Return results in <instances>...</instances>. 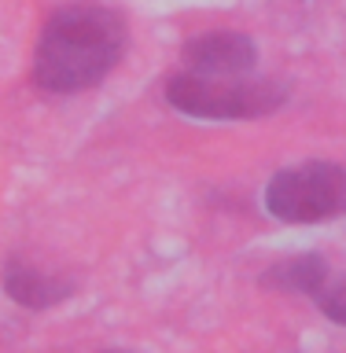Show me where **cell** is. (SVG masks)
I'll return each mask as SVG.
<instances>
[{
	"label": "cell",
	"mask_w": 346,
	"mask_h": 353,
	"mask_svg": "<svg viewBox=\"0 0 346 353\" xmlns=\"http://www.w3.org/2000/svg\"><path fill=\"white\" fill-rule=\"evenodd\" d=\"M126 52V22L110 8L70 4L44 22L33 77L44 92L74 96L99 85Z\"/></svg>",
	"instance_id": "1"
},
{
	"label": "cell",
	"mask_w": 346,
	"mask_h": 353,
	"mask_svg": "<svg viewBox=\"0 0 346 353\" xmlns=\"http://www.w3.org/2000/svg\"><path fill=\"white\" fill-rule=\"evenodd\" d=\"M166 99L173 110L206 121H251L284 107L287 88L276 81H251V77H203L173 74L166 81Z\"/></svg>",
	"instance_id": "2"
},
{
	"label": "cell",
	"mask_w": 346,
	"mask_h": 353,
	"mask_svg": "<svg viewBox=\"0 0 346 353\" xmlns=\"http://www.w3.org/2000/svg\"><path fill=\"white\" fill-rule=\"evenodd\" d=\"M265 210L284 225H320L346 214V170L336 162L287 165L265 184Z\"/></svg>",
	"instance_id": "3"
},
{
	"label": "cell",
	"mask_w": 346,
	"mask_h": 353,
	"mask_svg": "<svg viewBox=\"0 0 346 353\" xmlns=\"http://www.w3.org/2000/svg\"><path fill=\"white\" fill-rule=\"evenodd\" d=\"M184 66L188 74H203V77H247L258 52L247 33L236 30H210L199 33L184 44Z\"/></svg>",
	"instance_id": "4"
},
{
	"label": "cell",
	"mask_w": 346,
	"mask_h": 353,
	"mask_svg": "<svg viewBox=\"0 0 346 353\" xmlns=\"http://www.w3.org/2000/svg\"><path fill=\"white\" fill-rule=\"evenodd\" d=\"M4 294L22 309H52L74 294V283L37 269V265L11 261L4 269Z\"/></svg>",
	"instance_id": "5"
},
{
	"label": "cell",
	"mask_w": 346,
	"mask_h": 353,
	"mask_svg": "<svg viewBox=\"0 0 346 353\" xmlns=\"http://www.w3.org/2000/svg\"><path fill=\"white\" fill-rule=\"evenodd\" d=\"M331 276L328 261L320 258V254H291V258H280L276 265H269L262 276L265 287H273V291L280 294H317V287L325 283Z\"/></svg>",
	"instance_id": "6"
},
{
	"label": "cell",
	"mask_w": 346,
	"mask_h": 353,
	"mask_svg": "<svg viewBox=\"0 0 346 353\" xmlns=\"http://www.w3.org/2000/svg\"><path fill=\"white\" fill-rule=\"evenodd\" d=\"M314 302H317V309L331 320V324L346 327V276H328V280L317 287Z\"/></svg>",
	"instance_id": "7"
},
{
	"label": "cell",
	"mask_w": 346,
	"mask_h": 353,
	"mask_svg": "<svg viewBox=\"0 0 346 353\" xmlns=\"http://www.w3.org/2000/svg\"><path fill=\"white\" fill-rule=\"evenodd\" d=\"M104 353H129V350H104Z\"/></svg>",
	"instance_id": "8"
}]
</instances>
